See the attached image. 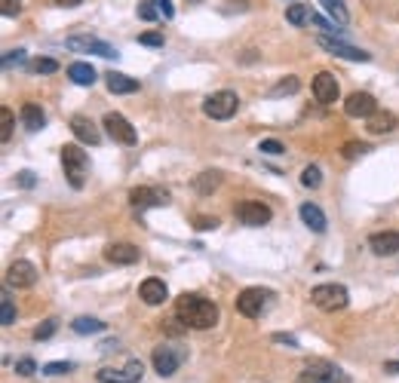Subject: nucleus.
Listing matches in <instances>:
<instances>
[{"label": "nucleus", "mask_w": 399, "mask_h": 383, "mask_svg": "<svg viewBox=\"0 0 399 383\" xmlns=\"http://www.w3.org/2000/svg\"><path fill=\"white\" fill-rule=\"evenodd\" d=\"M175 316H179L181 325L206 332V328H212L215 322H218V303H212L209 298H203V294H187L185 292L179 301H175Z\"/></svg>", "instance_id": "obj_1"}, {"label": "nucleus", "mask_w": 399, "mask_h": 383, "mask_svg": "<svg viewBox=\"0 0 399 383\" xmlns=\"http://www.w3.org/2000/svg\"><path fill=\"white\" fill-rule=\"evenodd\" d=\"M62 169H65V178L74 190H83L87 184V175H89V156L80 144H65L62 148Z\"/></svg>", "instance_id": "obj_2"}, {"label": "nucleus", "mask_w": 399, "mask_h": 383, "mask_svg": "<svg viewBox=\"0 0 399 383\" xmlns=\"http://www.w3.org/2000/svg\"><path fill=\"white\" fill-rule=\"evenodd\" d=\"M310 303L323 313H338L350 303V294L344 286H335V282H326V286H317L310 288Z\"/></svg>", "instance_id": "obj_3"}, {"label": "nucleus", "mask_w": 399, "mask_h": 383, "mask_svg": "<svg viewBox=\"0 0 399 383\" xmlns=\"http://www.w3.org/2000/svg\"><path fill=\"white\" fill-rule=\"evenodd\" d=\"M298 383H347V374L338 365H332V362L317 359V362H307V365L301 368Z\"/></svg>", "instance_id": "obj_4"}, {"label": "nucleus", "mask_w": 399, "mask_h": 383, "mask_svg": "<svg viewBox=\"0 0 399 383\" xmlns=\"http://www.w3.org/2000/svg\"><path fill=\"white\" fill-rule=\"evenodd\" d=\"M237 108H240V98H237V92H231V89H221L203 102V114H206L209 120H231V117L237 114Z\"/></svg>", "instance_id": "obj_5"}, {"label": "nucleus", "mask_w": 399, "mask_h": 383, "mask_svg": "<svg viewBox=\"0 0 399 383\" xmlns=\"http://www.w3.org/2000/svg\"><path fill=\"white\" fill-rule=\"evenodd\" d=\"M185 356L187 353L181 347H175V343H163V347L154 349V371L160 374V378H172V374L181 368Z\"/></svg>", "instance_id": "obj_6"}, {"label": "nucleus", "mask_w": 399, "mask_h": 383, "mask_svg": "<svg viewBox=\"0 0 399 383\" xmlns=\"http://www.w3.org/2000/svg\"><path fill=\"white\" fill-rule=\"evenodd\" d=\"M271 298L273 294L267 292V288H246V292H240V298H237V313L246 316V319H258V316L267 310Z\"/></svg>", "instance_id": "obj_7"}, {"label": "nucleus", "mask_w": 399, "mask_h": 383, "mask_svg": "<svg viewBox=\"0 0 399 383\" xmlns=\"http://www.w3.org/2000/svg\"><path fill=\"white\" fill-rule=\"evenodd\" d=\"M102 126H104V132H108V135L114 138L117 144H126V148L139 144V132H135V126H133V123H129L123 114H114V111H111V114L104 117Z\"/></svg>", "instance_id": "obj_8"}, {"label": "nucleus", "mask_w": 399, "mask_h": 383, "mask_svg": "<svg viewBox=\"0 0 399 383\" xmlns=\"http://www.w3.org/2000/svg\"><path fill=\"white\" fill-rule=\"evenodd\" d=\"M71 52H93V56H102V58H120V49L111 43L99 40V37H89V34H80V37H68L65 40Z\"/></svg>", "instance_id": "obj_9"}, {"label": "nucleus", "mask_w": 399, "mask_h": 383, "mask_svg": "<svg viewBox=\"0 0 399 383\" xmlns=\"http://www.w3.org/2000/svg\"><path fill=\"white\" fill-rule=\"evenodd\" d=\"M141 378H145V365H141L139 359L126 362L123 368H102V371L95 374L99 383H139Z\"/></svg>", "instance_id": "obj_10"}, {"label": "nucleus", "mask_w": 399, "mask_h": 383, "mask_svg": "<svg viewBox=\"0 0 399 383\" xmlns=\"http://www.w3.org/2000/svg\"><path fill=\"white\" fill-rule=\"evenodd\" d=\"M319 46H323L326 52H329V56H338V58H347V62H369V52L365 49H359V46H350V43H344L341 37H319L317 40Z\"/></svg>", "instance_id": "obj_11"}, {"label": "nucleus", "mask_w": 399, "mask_h": 383, "mask_svg": "<svg viewBox=\"0 0 399 383\" xmlns=\"http://www.w3.org/2000/svg\"><path fill=\"white\" fill-rule=\"evenodd\" d=\"M129 202H133V209H139V212L166 206L169 190H163V187H135V190H129Z\"/></svg>", "instance_id": "obj_12"}, {"label": "nucleus", "mask_w": 399, "mask_h": 383, "mask_svg": "<svg viewBox=\"0 0 399 383\" xmlns=\"http://www.w3.org/2000/svg\"><path fill=\"white\" fill-rule=\"evenodd\" d=\"M237 218L246 224V227H264V224L273 218V212H271V206H264V202L246 200V202L237 206Z\"/></svg>", "instance_id": "obj_13"}, {"label": "nucleus", "mask_w": 399, "mask_h": 383, "mask_svg": "<svg viewBox=\"0 0 399 383\" xmlns=\"http://www.w3.org/2000/svg\"><path fill=\"white\" fill-rule=\"evenodd\" d=\"M344 114L356 117V120H369L372 114H378V102L372 92H353V95L344 102Z\"/></svg>", "instance_id": "obj_14"}, {"label": "nucleus", "mask_w": 399, "mask_h": 383, "mask_svg": "<svg viewBox=\"0 0 399 383\" xmlns=\"http://www.w3.org/2000/svg\"><path fill=\"white\" fill-rule=\"evenodd\" d=\"M37 282V267L31 261H12L6 270V286L12 288H31Z\"/></svg>", "instance_id": "obj_15"}, {"label": "nucleus", "mask_w": 399, "mask_h": 383, "mask_svg": "<svg viewBox=\"0 0 399 383\" xmlns=\"http://www.w3.org/2000/svg\"><path fill=\"white\" fill-rule=\"evenodd\" d=\"M313 95H317L319 104H335L338 95H341L335 74H329V71H319V74L313 77Z\"/></svg>", "instance_id": "obj_16"}, {"label": "nucleus", "mask_w": 399, "mask_h": 383, "mask_svg": "<svg viewBox=\"0 0 399 383\" xmlns=\"http://www.w3.org/2000/svg\"><path fill=\"white\" fill-rule=\"evenodd\" d=\"M139 257H141V252L133 242H111V246L104 248V261L114 264V267H129V264H135Z\"/></svg>", "instance_id": "obj_17"}, {"label": "nucleus", "mask_w": 399, "mask_h": 383, "mask_svg": "<svg viewBox=\"0 0 399 383\" xmlns=\"http://www.w3.org/2000/svg\"><path fill=\"white\" fill-rule=\"evenodd\" d=\"M71 132H74V138L80 144H102V132L99 126H95L89 117H83V114H77V117H71Z\"/></svg>", "instance_id": "obj_18"}, {"label": "nucleus", "mask_w": 399, "mask_h": 383, "mask_svg": "<svg viewBox=\"0 0 399 383\" xmlns=\"http://www.w3.org/2000/svg\"><path fill=\"white\" fill-rule=\"evenodd\" d=\"M369 248L381 257H390L399 252V230H384V233H372L369 236Z\"/></svg>", "instance_id": "obj_19"}, {"label": "nucleus", "mask_w": 399, "mask_h": 383, "mask_svg": "<svg viewBox=\"0 0 399 383\" xmlns=\"http://www.w3.org/2000/svg\"><path fill=\"white\" fill-rule=\"evenodd\" d=\"M139 298L150 303V307H160L163 301L169 298V288H166V282L163 279H157V276H150V279L141 282V288H139Z\"/></svg>", "instance_id": "obj_20"}, {"label": "nucleus", "mask_w": 399, "mask_h": 383, "mask_svg": "<svg viewBox=\"0 0 399 383\" xmlns=\"http://www.w3.org/2000/svg\"><path fill=\"white\" fill-rule=\"evenodd\" d=\"M104 86H108V92H114V95H133V92H139V80L120 74V71L104 74Z\"/></svg>", "instance_id": "obj_21"}, {"label": "nucleus", "mask_w": 399, "mask_h": 383, "mask_svg": "<svg viewBox=\"0 0 399 383\" xmlns=\"http://www.w3.org/2000/svg\"><path fill=\"white\" fill-rule=\"evenodd\" d=\"M298 215H301V221H304L307 227L313 230V233H326V227H329V221H326L323 209H319L317 202H301Z\"/></svg>", "instance_id": "obj_22"}, {"label": "nucleus", "mask_w": 399, "mask_h": 383, "mask_svg": "<svg viewBox=\"0 0 399 383\" xmlns=\"http://www.w3.org/2000/svg\"><path fill=\"white\" fill-rule=\"evenodd\" d=\"M396 126H399V120L390 111H378V114H372L369 123H365V129H369L372 135H387V132H394Z\"/></svg>", "instance_id": "obj_23"}, {"label": "nucleus", "mask_w": 399, "mask_h": 383, "mask_svg": "<svg viewBox=\"0 0 399 383\" xmlns=\"http://www.w3.org/2000/svg\"><path fill=\"white\" fill-rule=\"evenodd\" d=\"M68 77H71V83H77V86H93L95 80H99L95 68H93V65H87V62L68 65Z\"/></svg>", "instance_id": "obj_24"}, {"label": "nucleus", "mask_w": 399, "mask_h": 383, "mask_svg": "<svg viewBox=\"0 0 399 383\" xmlns=\"http://www.w3.org/2000/svg\"><path fill=\"white\" fill-rule=\"evenodd\" d=\"M43 123H47V114H43L41 104H34V102L22 104V126H25V129H28V132H37V129H43Z\"/></svg>", "instance_id": "obj_25"}, {"label": "nucleus", "mask_w": 399, "mask_h": 383, "mask_svg": "<svg viewBox=\"0 0 399 383\" xmlns=\"http://www.w3.org/2000/svg\"><path fill=\"white\" fill-rule=\"evenodd\" d=\"M71 328H74L77 334H102L104 332V322L93 319V316H80V319L71 322Z\"/></svg>", "instance_id": "obj_26"}, {"label": "nucleus", "mask_w": 399, "mask_h": 383, "mask_svg": "<svg viewBox=\"0 0 399 383\" xmlns=\"http://www.w3.org/2000/svg\"><path fill=\"white\" fill-rule=\"evenodd\" d=\"M221 184V172H200L197 175V181H194V187H197V194H212L215 187Z\"/></svg>", "instance_id": "obj_27"}, {"label": "nucleus", "mask_w": 399, "mask_h": 383, "mask_svg": "<svg viewBox=\"0 0 399 383\" xmlns=\"http://www.w3.org/2000/svg\"><path fill=\"white\" fill-rule=\"evenodd\" d=\"M319 3H323V10L329 12L338 25H347L350 22V12H347V6H344V0H319Z\"/></svg>", "instance_id": "obj_28"}, {"label": "nucleus", "mask_w": 399, "mask_h": 383, "mask_svg": "<svg viewBox=\"0 0 399 383\" xmlns=\"http://www.w3.org/2000/svg\"><path fill=\"white\" fill-rule=\"evenodd\" d=\"M307 16H310V10H307L304 3H292L289 10H286V22L295 25V28H301V25L307 22Z\"/></svg>", "instance_id": "obj_29"}, {"label": "nucleus", "mask_w": 399, "mask_h": 383, "mask_svg": "<svg viewBox=\"0 0 399 383\" xmlns=\"http://www.w3.org/2000/svg\"><path fill=\"white\" fill-rule=\"evenodd\" d=\"M0 322L3 325H12L16 322V307H12V298L3 292V298H0Z\"/></svg>", "instance_id": "obj_30"}, {"label": "nucleus", "mask_w": 399, "mask_h": 383, "mask_svg": "<svg viewBox=\"0 0 399 383\" xmlns=\"http://www.w3.org/2000/svg\"><path fill=\"white\" fill-rule=\"evenodd\" d=\"M12 138V111L10 108H0V141H10Z\"/></svg>", "instance_id": "obj_31"}, {"label": "nucleus", "mask_w": 399, "mask_h": 383, "mask_svg": "<svg viewBox=\"0 0 399 383\" xmlns=\"http://www.w3.org/2000/svg\"><path fill=\"white\" fill-rule=\"evenodd\" d=\"M298 77H286V80H280L277 86H273V89H271V95L273 98H277V95H292V92H298Z\"/></svg>", "instance_id": "obj_32"}, {"label": "nucleus", "mask_w": 399, "mask_h": 383, "mask_svg": "<svg viewBox=\"0 0 399 383\" xmlns=\"http://www.w3.org/2000/svg\"><path fill=\"white\" fill-rule=\"evenodd\" d=\"M301 184H304V187H319V184H323V172H319V166H307L304 172H301Z\"/></svg>", "instance_id": "obj_33"}, {"label": "nucleus", "mask_w": 399, "mask_h": 383, "mask_svg": "<svg viewBox=\"0 0 399 383\" xmlns=\"http://www.w3.org/2000/svg\"><path fill=\"white\" fill-rule=\"evenodd\" d=\"M31 71H34V74H56L58 62L56 58H34V62H31Z\"/></svg>", "instance_id": "obj_34"}, {"label": "nucleus", "mask_w": 399, "mask_h": 383, "mask_svg": "<svg viewBox=\"0 0 399 383\" xmlns=\"http://www.w3.org/2000/svg\"><path fill=\"white\" fill-rule=\"evenodd\" d=\"M258 150H261V154H267V156H280V154H286V144L277 141V138H264V141L258 144Z\"/></svg>", "instance_id": "obj_35"}, {"label": "nucleus", "mask_w": 399, "mask_h": 383, "mask_svg": "<svg viewBox=\"0 0 399 383\" xmlns=\"http://www.w3.org/2000/svg\"><path fill=\"white\" fill-rule=\"evenodd\" d=\"M68 371H74V362H49V365H43V374H49V378H58V374Z\"/></svg>", "instance_id": "obj_36"}, {"label": "nucleus", "mask_w": 399, "mask_h": 383, "mask_svg": "<svg viewBox=\"0 0 399 383\" xmlns=\"http://www.w3.org/2000/svg\"><path fill=\"white\" fill-rule=\"evenodd\" d=\"M365 150H369V144H363V141H347L341 154H344V160H356V156H363Z\"/></svg>", "instance_id": "obj_37"}, {"label": "nucleus", "mask_w": 399, "mask_h": 383, "mask_svg": "<svg viewBox=\"0 0 399 383\" xmlns=\"http://www.w3.org/2000/svg\"><path fill=\"white\" fill-rule=\"evenodd\" d=\"M56 328H58V319H47V322H43V325L34 332V340H49L52 334H56Z\"/></svg>", "instance_id": "obj_38"}, {"label": "nucleus", "mask_w": 399, "mask_h": 383, "mask_svg": "<svg viewBox=\"0 0 399 383\" xmlns=\"http://www.w3.org/2000/svg\"><path fill=\"white\" fill-rule=\"evenodd\" d=\"M0 12L3 19H16L22 12V0H0Z\"/></svg>", "instance_id": "obj_39"}, {"label": "nucleus", "mask_w": 399, "mask_h": 383, "mask_svg": "<svg viewBox=\"0 0 399 383\" xmlns=\"http://www.w3.org/2000/svg\"><path fill=\"white\" fill-rule=\"evenodd\" d=\"M139 19H145V22H157V19H160V10L154 6V0L139 3Z\"/></svg>", "instance_id": "obj_40"}, {"label": "nucleus", "mask_w": 399, "mask_h": 383, "mask_svg": "<svg viewBox=\"0 0 399 383\" xmlns=\"http://www.w3.org/2000/svg\"><path fill=\"white\" fill-rule=\"evenodd\" d=\"M34 371H37L34 359H19V362H16V374H19V378H31Z\"/></svg>", "instance_id": "obj_41"}, {"label": "nucleus", "mask_w": 399, "mask_h": 383, "mask_svg": "<svg viewBox=\"0 0 399 383\" xmlns=\"http://www.w3.org/2000/svg\"><path fill=\"white\" fill-rule=\"evenodd\" d=\"M139 43L141 46H163V43H166V37H163L160 31H148V34L139 37Z\"/></svg>", "instance_id": "obj_42"}, {"label": "nucleus", "mask_w": 399, "mask_h": 383, "mask_svg": "<svg viewBox=\"0 0 399 383\" xmlns=\"http://www.w3.org/2000/svg\"><path fill=\"white\" fill-rule=\"evenodd\" d=\"M16 184H19V187H22V190H31V187H34V184H37L34 172H19V175H16Z\"/></svg>", "instance_id": "obj_43"}, {"label": "nucleus", "mask_w": 399, "mask_h": 383, "mask_svg": "<svg viewBox=\"0 0 399 383\" xmlns=\"http://www.w3.org/2000/svg\"><path fill=\"white\" fill-rule=\"evenodd\" d=\"M19 62H25V49H10L3 56V68H12V65H19Z\"/></svg>", "instance_id": "obj_44"}, {"label": "nucleus", "mask_w": 399, "mask_h": 383, "mask_svg": "<svg viewBox=\"0 0 399 383\" xmlns=\"http://www.w3.org/2000/svg\"><path fill=\"white\" fill-rule=\"evenodd\" d=\"M194 227L197 230H215L218 227V218H209V215H200L197 221H194Z\"/></svg>", "instance_id": "obj_45"}, {"label": "nucleus", "mask_w": 399, "mask_h": 383, "mask_svg": "<svg viewBox=\"0 0 399 383\" xmlns=\"http://www.w3.org/2000/svg\"><path fill=\"white\" fill-rule=\"evenodd\" d=\"M154 6L160 10V16H163V19H172V16H175L172 0H154Z\"/></svg>", "instance_id": "obj_46"}, {"label": "nucleus", "mask_w": 399, "mask_h": 383, "mask_svg": "<svg viewBox=\"0 0 399 383\" xmlns=\"http://www.w3.org/2000/svg\"><path fill=\"white\" fill-rule=\"evenodd\" d=\"M273 343H286L289 349H298V340L292 334H273Z\"/></svg>", "instance_id": "obj_47"}, {"label": "nucleus", "mask_w": 399, "mask_h": 383, "mask_svg": "<svg viewBox=\"0 0 399 383\" xmlns=\"http://www.w3.org/2000/svg\"><path fill=\"white\" fill-rule=\"evenodd\" d=\"M227 3H231V6H237L240 12H243V10H249V0H227Z\"/></svg>", "instance_id": "obj_48"}, {"label": "nucleus", "mask_w": 399, "mask_h": 383, "mask_svg": "<svg viewBox=\"0 0 399 383\" xmlns=\"http://www.w3.org/2000/svg\"><path fill=\"white\" fill-rule=\"evenodd\" d=\"M384 371H387V374H399V362H384Z\"/></svg>", "instance_id": "obj_49"}, {"label": "nucleus", "mask_w": 399, "mask_h": 383, "mask_svg": "<svg viewBox=\"0 0 399 383\" xmlns=\"http://www.w3.org/2000/svg\"><path fill=\"white\" fill-rule=\"evenodd\" d=\"M52 3H58V6H80L83 0H52Z\"/></svg>", "instance_id": "obj_50"}, {"label": "nucleus", "mask_w": 399, "mask_h": 383, "mask_svg": "<svg viewBox=\"0 0 399 383\" xmlns=\"http://www.w3.org/2000/svg\"><path fill=\"white\" fill-rule=\"evenodd\" d=\"M187 3H203V0H187Z\"/></svg>", "instance_id": "obj_51"}]
</instances>
